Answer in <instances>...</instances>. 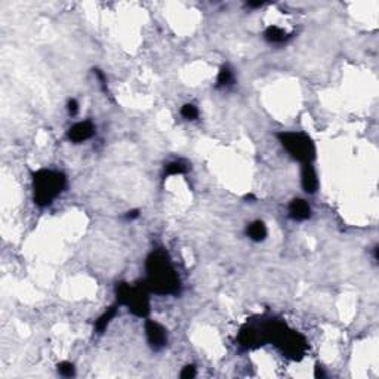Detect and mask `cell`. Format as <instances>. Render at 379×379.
Here are the masks:
<instances>
[{
	"mask_svg": "<svg viewBox=\"0 0 379 379\" xmlns=\"http://www.w3.org/2000/svg\"><path fill=\"white\" fill-rule=\"evenodd\" d=\"M147 280L144 284L150 292L159 295H175L180 292V279L170 265L168 253L165 251H154L145 261Z\"/></svg>",
	"mask_w": 379,
	"mask_h": 379,
	"instance_id": "obj_1",
	"label": "cell"
},
{
	"mask_svg": "<svg viewBox=\"0 0 379 379\" xmlns=\"http://www.w3.org/2000/svg\"><path fill=\"white\" fill-rule=\"evenodd\" d=\"M65 175L56 170L42 169L33 175V188H34V202L39 206H48L52 203L65 188Z\"/></svg>",
	"mask_w": 379,
	"mask_h": 379,
	"instance_id": "obj_2",
	"label": "cell"
},
{
	"mask_svg": "<svg viewBox=\"0 0 379 379\" xmlns=\"http://www.w3.org/2000/svg\"><path fill=\"white\" fill-rule=\"evenodd\" d=\"M148 289L142 283L135 287H130L127 283H119L116 287L117 302L126 305L129 311L138 317H147L150 314V296Z\"/></svg>",
	"mask_w": 379,
	"mask_h": 379,
	"instance_id": "obj_3",
	"label": "cell"
},
{
	"mask_svg": "<svg viewBox=\"0 0 379 379\" xmlns=\"http://www.w3.org/2000/svg\"><path fill=\"white\" fill-rule=\"evenodd\" d=\"M281 145L287 153L302 163H311L316 157V147L308 135L301 132H283L279 133Z\"/></svg>",
	"mask_w": 379,
	"mask_h": 379,
	"instance_id": "obj_4",
	"label": "cell"
},
{
	"mask_svg": "<svg viewBox=\"0 0 379 379\" xmlns=\"http://www.w3.org/2000/svg\"><path fill=\"white\" fill-rule=\"evenodd\" d=\"M279 347L287 357H291L294 360H301L304 357V354L308 350V342L301 333L289 330L286 333V337L281 339Z\"/></svg>",
	"mask_w": 379,
	"mask_h": 379,
	"instance_id": "obj_5",
	"label": "cell"
},
{
	"mask_svg": "<svg viewBox=\"0 0 379 379\" xmlns=\"http://www.w3.org/2000/svg\"><path fill=\"white\" fill-rule=\"evenodd\" d=\"M145 333H147V339L151 345V348L159 351L162 350L166 344H168V335L166 330L163 329V326L155 323L153 320H147L145 322Z\"/></svg>",
	"mask_w": 379,
	"mask_h": 379,
	"instance_id": "obj_6",
	"label": "cell"
},
{
	"mask_svg": "<svg viewBox=\"0 0 379 379\" xmlns=\"http://www.w3.org/2000/svg\"><path fill=\"white\" fill-rule=\"evenodd\" d=\"M239 344L241 347H246V348H253V347H258V345L265 344L264 342V337H262V330L259 327L246 324L240 330Z\"/></svg>",
	"mask_w": 379,
	"mask_h": 379,
	"instance_id": "obj_7",
	"label": "cell"
},
{
	"mask_svg": "<svg viewBox=\"0 0 379 379\" xmlns=\"http://www.w3.org/2000/svg\"><path fill=\"white\" fill-rule=\"evenodd\" d=\"M95 132V127L91 122H80V123H76L74 126L70 127L69 130V138L73 142L79 144V142H83V141L89 140Z\"/></svg>",
	"mask_w": 379,
	"mask_h": 379,
	"instance_id": "obj_8",
	"label": "cell"
},
{
	"mask_svg": "<svg viewBox=\"0 0 379 379\" xmlns=\"http://www.w3.org/2000/svg\"><path fill=\"white\" fill-rule=\"evenodd\" d=\"M289 215L295 221H307L311 216V209L308 203L302 198H295L289 205Z\"/></svg>",
	"mask_w": 379,
	"mask_h": 379,
	"instance_id": "obj_9",
	"label": "cell"
},
{
	"mask_svg": "<svg viewBox=\"0 0 379 379\" xmlns=\"http://www.w3.org/2000/svg\"><path fill=\"white\" fill-rule=\"evenodd\" d=\"M302 187L308 194H314L317 187H319V180L316 175V170L311 166V163H304L302 168Z\"/></svg>",
	"mask_w": 379,
	"mask_h": 379,
	"instance_id": "obj_10",
	"label": "cell"
},
{
	"mask_svg": "<svg viewBox=\"0 0 379 379\" xmlns=\"http://www.w3.org/2000/svg\"><path fill=\"white\" fill-rule=\"evenodd\" d=\"M248 236L253 240V241H262L267 237V227L264 222L261 221H255L251 225H248V230H246Z\"/></svg>",
	"mask_w": 379,
	"mask_h": 379,
	"instance_id": "obj_11",
	"label": "cell"
},
{
	"mask_svg": "<svg viewBox=\"0 0 379 379\" xmlns=\"http://www.w3.org/2000/svg\"><path fill=\"white\" fill-rule=\"evenodd\" d=\"M265 39H267V42L270 43H276V44H281V43H284L287 39H289V36L281 30V28L276 27V26H270V27L265 30Z\"/></svg>",
	"mask_w": 379,
	"mask_h": 379,
	"instance_id": "obj_12",
	"label": "cell"
},
{
	"mask_svg": "<svg viewBox=\"0 0 379 379\" xmlns=\"http://www.w3.org/2000/svg\"><path fill=\"white\" fill-rule=\"evenodd\" d=\"M116 313H117V308H116V307H110V308L107 309V311L99 317L98 320L95 322V332H97V333L101 335V333H104V332L107 330V327H108L110 322L114 319Z\"/></svg>",
	"mask_w": 379,
	"mask_h": 379,
	"instance_id": "obj_13",
	"label": "cell"
},
{
	"mask_svg": "<svg viewBox=\"0 0 379 379\" xmlns=\"http://www.w3.org/2000/svg\"><path fill=\"white\" fill-rule=\"evenodd\" d=\"M233 83V73L228 67H222L219 74H218V80H216V84L218 87H224V86H230Z\"/></svg>",
	"mask_w": 379,
	"mask_h": 379,
	"instance_id": "obj_14",
	"label": "cell"
},
{
	"mask_svg": "<svg viewBox=\"0 0 379 379\" xmlns=\"http://www.w3.org/2000/svg\"><path fill=\"white\" fill-rule=\"evenodd\" d=\"M185 170H187V166L184 165L183 162H172L166 166L165 172H166L168 176H170V175H183V173H185Z\"/></svg>",
	"mask_w": 379,
	"mask_h": 379,
	"instance_id": "obj_15",
	"label": "cell"
},
{
	"mask_svg": "<svg viewBox=\"0 0 379 379\" xmlns=\"http://www.w3.org/2000/svg\"><path fill=\"white\" fill-rule=\"evenodd\" d=\"M181 114H183V117L188 119V120H194L198 116V112H197V108L193 104H185L181 108Z\"/></svg>",
	"mask_w": 379,
	"mask_h": 379,
	"instance_id": "obj_16",
	"label": "cell"
},
{
	"mask_svg": "<svg viewBox=\"0 0 379 379\" xmlns=\"http://www.w3.org/2000/svg\"><path fill=\"white\" fill-rule=\"evenodd\" d=\"M58 372L65 378H71V376H74V366L69 362H62L58 365Z\"/></svg>",
	"mask_w": 379,
	"mask_h": 379,
	"instance_id": "obj_17",
	"label": "cell"
},
{
	"mask_svg": "<svg viewBox=\"0 0 379 379\" xmlns=\"http://www.w3.org/2000/svg\"><path fill=\"white\" fill-rule=\"evenodd\" d=\"M196 376V367L193 365L190 366H185L183 369V372H181V378L183 379H190V378H194Z\"/></svg>",
	"mask_w": 379,
	"mask_h": 379,
	"instance_id": "obj_18",
	"label": "cell"
},
{
	"mask_svg": "<svg viewBox=\"0 0 379 379\" xmlns=\"http://www.w3.org/2000/svg\"><path fill=\"white\" fill-rule=\"evenodd\" d=\"M67 110H69V114H70V116H76V114H77V112H79V104H77L76 99H70V101H69Z\"/></svg>",
	"mask_w": 379,
	"mask_h": 379,
	"instance_id": "obj_19",
	"label": "cell"
},
{
	"mask_svg": "<svg viewBox=\"0 0 379 379\" xmlns=\"http://www.w3.org/2000/svg\"><path fill=\"white\" fill-rule=\"evenodd\" d=\"M138 216H140V212H138V211L127 212V215H126L127 219H133V218H138Z\"/></svg>",
	"mask_w": 379,
	"mask_h": 379,
	"instance_id": "obj_20",
	"label": "cell"
},
{
	"mask_svg": "<svg viewBox=\"0 0 379 379\" xmlns=\"http://www.w3.org/2000/svg\"><path fill=\"white\" fill-rule=\"evenodd\" d=\"M314 375H316V378H323L324 373L320 366H316V373H314Z\"/></svg>",
	"mask_w": 379,
	"mask_h": 379,
	"instance_id": "obj_21",
	"label": "cell"
},
{
	"mask_svg": "<svg viewBox=\"0 0 379 379\" xmlns=\"http://www.w3.org/2000/svg\"><path fill=\"white\" fill-rule=\"evenodd\" d=\"M262 5H264V2H249L248 3L249 8H261Z\"/></svg>",
	"mask_w": 379,
	"mask_h": 379,
	"instance_id": "obj_22",
	"label": "cell"
}]
</instances>
